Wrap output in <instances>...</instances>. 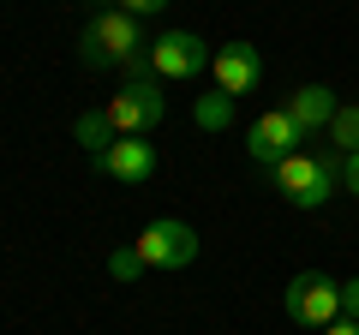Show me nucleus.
Segmentation results:
<instances>
[{"label": "nucleus", "instance_id": "15", "mask_svg": "<svg viewBox=\"0 0 359 335\" xmlns=\"http://www.w3.org/2000/svg\"><path fill=\"white\" fill-rule=\"evenodd\" d=\"M120 13H132V18H150V13H162V6H174V0H114Z\"/></svg>", "mask_w": 359, "mask_h": 335}, {"label": "nucleus", "instance_id": "12", "mask_svg": "<svg viewBox=\"0 0 359 335\" xmlns=\"http://www.w3.org/2000/svg\"><path fill=\"white\" fill-rule=\"evenodd\" d=\"M192 120H198L204 132H228V126H233V96L210 84V90H204V96L192 102Z\"/></svg>", "mask_w": 359, "mask_h": 335}, {"label": "nucleus", "instance_id": "3", "mask_svg": "<svg viewBox=\"0 0 359 335\" xmlns=\"http://www.w3.org/2000/svg\"><path fill=\"white\" fill-rule=\"evenodd\" d=\"M108 120H114L120 138H150L156 126L168 120V96H162V78H126L114 96H108Z\"/></svg>", "mask_w": 359, "mask_h": 335}, {"label": "nucleus", "instance_id": "18", "mask_svg": "<svg viewBox=\"0 0 359 335\" xmlns=\"http://www.w3.org/2000/svg\"><path fill=\"white\" fill-rule=\"evenodd\" d=\"M323 335H359V323H353V317H335V323H330Z\"/></svg>", "mask_w": 359, "mask_h": 335}, {"label": "nucleus", "instance_id": "7", "mask_svg": "<svg viewBox=\"0 0 359 335\" xmlns=\"http://www.w3.org/2000/svg\"><path fill=\"white\" fill-rule=\"evenodd\" d=\"M299 144H306V132L294 126V114H287V108H269V114H257L252 132H245V156H252L257 168H269V174H276L287 156H299Z\"/></svg>", "mask_w": 359, "mask_h": 335}, {"label": "nucleus", "instance_id": "19", "mask_svg": "<svg viewBox=\"0 0 359 335\" xmlns=\"http://www.w3.org/2000/svg\"><path fill=\"white\" fill-rule=\"evenodd\" d=\"M102 6H108V0H102Z\"/></svg>", "mask_w": 359, "mask_h": 335}, {"label": "nucleus", "instance_id": "8", "mask_svg": "<svg viewBox=\"0 0 359 335\" xmlns=\"http://www.w3.org/2000/svg\"><path fill=\"white\" fill-rule=\"evenodd\" d=\"M210 78H216V90H228L233 102L257 90V78H264V54L252 42H222L216 60H210Z\"/></svg>", "mask_w": 359, "mask_h": 335}, {"label": "nucleus", "instance_id": "4", "mask_svg": "<svg viewBox=\"0 0 359 335\" xmlns=\"http://www.w3.org/2000/svg\"><path fill=\"white\" fill-rule=\"evenodd\" d=\"M282 306H287V317H294L299 329H330V323L341 317V282L323 275V270H299L294 282H287Z\"/></svg>", "mask_w": 359, "mask_h": 335}, {"label": "nucleus", "instance_id": "1", "mask_svg": "<svg viewBox=\"0 0 359 335\" xmlns=\"http://www.w3.org/2000/svg\"><path fill=\"white\" fill-rule=\"evenodd\" d=\"M276 192H282L294 210H323L335 192H341V150H323V156L299 150V156H287V162L276 168Z\"/></svg>", "mask_w": 359, "mask_h": 335}, {"label": "nucleus", "instance_id": "5", "mask_svg": "<svg viewBox=\"0 0 359 335\" xmlns=\"http://www.w3.org/2000/svg\"><path fill=\"white\" fill-rule=\"evenodd\" d=\"M138 258H144V270H186V264H198V233H192V221L156 216L150 228L138 233Z\"/></svg>", "mask_w": 359, "mask_h": 335}, {"label": "nucleus", "instance_id": "11", "mask_svg": "<svg viewBox=\"0 0 359 335\" xmlns=\"http://www.w3.org/2000/svg\"><path fill=\"white\" fill-rule=\"evenodd\" d=\"M72 138L84 144L90 162H96V156H108V144H114L120 132H114V120H108V108H84V114L72 120Z\"/></svg>", "mask_w": 359, "mask_h": 335}, {"label": "nucleus", "instance_id": "2", "mask_svg": "<svg viewBox=\"0 0 359 335\" xmlns=\"http://www.w3.org/2000/svg\"><path fill=\"white\" fill-rule=\"evenodd\" d=\"M144 48V30L132 13H120V6H102V13L84 25V36H78V54H84V66H126L132 54Z\"/></svg>", "mask_w": 359, "mask_h": 335}, {"label": "nucleus", "instance_id": "9", "mask_svg": "<svg viewBox=\"0 0 359 335\" xmlns=\"http://www.w3.org/2000/svg\"><path fill=\"white\" fill-rule=\"evenodd\" d=\"M90 168L108 174V180H120V186H144V180H156V144L150 138H114L108 156H96Z\"/></svg>", "mask_w": 359, "mask_h": 335}, {"label": "nucleus", "instance_id": "6", "mask_svg": "<svg viewBox=\"0 0 359 335\" xmlns=\"http://www.w3.org/2000/svg\"><path fill=\"white\" fill-rule=\"evenodd\" d=\"M150 60H156V78L186 84V78H204V72H210L216 48H204V36H192V30H156Z\"/></svg>", "mask_w": 359, "mask_h": 335}, {"label": "nucleus", "instance_id": "13", "mask_svg": "<svg viewBox=\"0 0 359 335\" xmlns=\"http://www.w3.org/2000/svg\"><path fill=\"white\" fill-rule=\"evenodd\" d=\"M330 144H335L341 156H353V150H359V102L335 108V120H330Z\"/></svg>", "mask_w": 359, "mask_h": 335}, {"label": "nucleus", "instance_id": "16", "mask_svg": "<svg viewBox=\"0 0 359 335\" xmlns=\"http://www.w3.org/2000/svg\"><path fill=\"white\" fill-rule=\"evenodd\" d=\"M341 317L359 323V275H353V282H341Z\"/></svg>", "mask_w": 359, "mask_h": 335}, {"label": "nucleus", "instance_id": "10", "mask_svg": "<svg viewBox=\"0 0 359 335\" xmlns=\"http://www.w3.org/2000/svg\"><path fill=\"white\" fill-rule=\"evenodd\" d=\"M335 108H341V102H335L330 84H299V90L287 96V114H294V126L306 132V138H311V132H330Z\"/></svg>", "mask_w": 359, "mask_h": 335}, {"label": "nucleus", "instance_id": "14", "mask_svg": "<svg viewBox=\"0 0 359 335\" xmlns=\"http://www.w3.org/2000/svg\"><path fill=\"white\" fill-rule=\"evenodd\" d=\"M108 275H114V282H138V275H144L138 245H114V252H108Z\"/></svg>", "mask_w": 359, "mask_h": 335}, {"label": "nucleus", "instance_id": "17", "mask_svg": "<svg viewBox=\"0 0 359 335\" xmlns=\"http://www.w3.org/2000/svg\"><path fill=\"white\" fill-rule=\"evenodd\" d=\"M341 186L359 198V150H353V156H341Z\"/></svg>", "mask_w": 359, "mask_h": 335}]
</instances>
